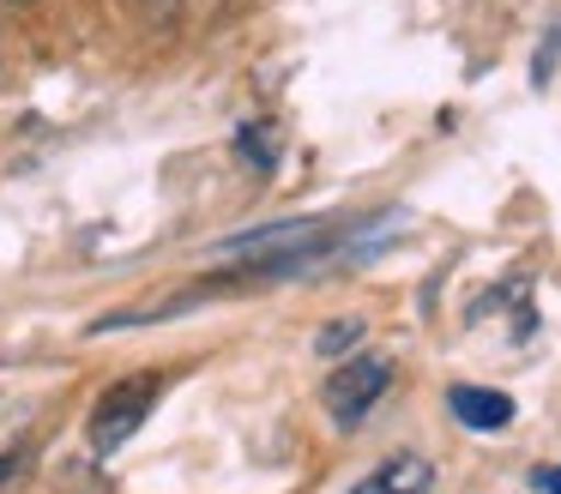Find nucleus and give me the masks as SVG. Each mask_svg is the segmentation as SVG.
<instances>
[{
	"instance_id": "obj_2",
	"label": "nucleus",
	"mask_w": 561,
	"mask_h": 494,
	"mask_svg": "<svg viewBox=\"0 0 561 494\" xmlns=\"http://www.w3.org/2000/svg\"><path fill=\"white\" fill-rule=\"evenodd\" d=\"M151 404H158V374H127V380L103 386V398L91 404V422H85L91 452L98 458L122 452V446L139 434V422L151 416Z\"/></svg>"
},
{
	"instance_id": "obj_5",
	"label": "nucleus",
	"mask_w": 561,
	"mask_h": 494,
	"mask_svg": "<svg viewBox=\"0 0 561 494\" xmlns=\"http://www.w3.org/2000/svg\"><path fill=\"white\" fill-rule=\"evenodd\" d=\"M428 489H435V464L423 452H392L387 464H375L356 482V494H428Z\"/></svg>"
},
{
	"instance_id": "obj_8",
	"label": "nucleus",
	"mask_w": 561,
	"mask_h": 494,
	"mask_svg": "<svg viewBox=\"0 0 561 494\" xmlns=\"http://www.w3.org/2000/svg\"><path fill=\"white\" fill-rule=\"evenodd\" d=\"M537 494H561V464H549V470H537Z\"/></svg>"
},
{
	"instance_id": "obj_7",
	"label": "nucleus",
	"mask_w": 561,
	"mask_h": 494,
	"mask_svg": "<svg viewBox=\"0 0 561 494\" xmlns=\"http://www.w3.org/2000/svg\"><path fill=\"white\" fill-rule=\"evenodd\" d=\"M356 337H363V320H332V325H320L314 349L320 356H344V349H356Z\"/></svg>"
},
{
	"instance_id": "obj_1",
	"label": "nucleus",
	"mask_w": 561,
	"mask_h": 494,
	"mask_svg": "<svg viewBox=\"0 0 561 494\" xmlns=\"http://www.w3.org/2000/svg\"><path fill=\"white\" fill-rule=\"evenodd\" d=\"M327 235H332V217H284V223L224 235L206 260L224 272V284H260V277H284L296 265H308L314 253H327Z\"/></svg>"
},
{
	"instance_id": "obj_6",
	"label": "nucleus",
	"mask_w": 561,
	"mask_h": 494,
	"mask_svg": "<svg viewBox=\"0 0 561 494\" xmlns=\"http://www.w3.org/2000/svg\"><path fill=\"white\" fill-rule=\"evenodd\" d=\"M236 157H242L254 175H272V163H278V133H272L266 120H248V127L236 133Z\"/></svg>"
},
{
	"instance_id": "obj_4",
	"label": "nucleus",
	"mask_w": 561,
	"mask_h": 494,
	"mask_svg": "<svg viewBox=\"0 0 561 494\" xmlns=\"http://www.w3.org/2000/svg\"><path fill=\"white\" fill-rule=\"evenodd\" d=\"M447 410H453V422L471 428V434H501L513 422V398L495 392V386H453Z\"/></svg>"
},
{
	"instance_id": "obj_3",
	"label": "nucleus",
	"mask_w": 561,
	"mask_h": 494,
	"mask_svg": "<svg viewBox=\"0 0 561 494\" xmlns=\"http://www.w3.org/2000/svg\"><path fill=\"white\" fill-rule=\"evenodd\" d=\"M387 386H392V361L387 356H351L327 380V416L339 422V428H356V422L387 398Z\"/></svg>"
}]
</instances>
